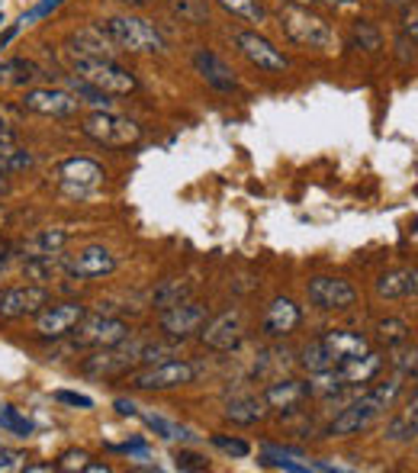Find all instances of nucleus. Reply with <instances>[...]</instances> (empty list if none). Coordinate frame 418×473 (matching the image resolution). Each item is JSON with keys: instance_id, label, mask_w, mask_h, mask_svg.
I'll return each mask as SVG.
<instances>
[{"instance_id": "72a5a7b5", "label": "nucleus", "mask_w": 418, "mask_h": 473, "mask_svg": "<svg viewBox=\"0 0 418 473\" xmlns=\"http://www.w3.org/2000/svg\"><path fill=\"white\" fill-rule=\"evenodd\" d=\"M0 432L16 435V438H29L36 432V426L16 406H0Z\"/></svg>"}, {"instance_id": "6e6d98bb", "label": "nucleus", "mask_w": 418, "mask_h": 473, "mask_svg": "<svg viewBox=\"0 0 418 473\" xmlns=\"http://www.w3.org/2000/svg\"><path fill=\"white\" fill-rule=\"evenodd\" d=\"M7 193H10V181H7L4 174H0V197H7Z\"/></svg>"}, {"instance_id": "a19ab883", "label": "nucleus", "mask_w": 418, "mask_h": 473, "mask_svg": "<svg viewBox=\"0 0 418 473\" xmlns=\"http://www.w3.org/2000/svg\"><path fill=\"white\" fill-rule=\"evenodd\" d=\"M187 297V283H164V287L155 293V303L164 309V306H174V303H180V300Z\"/></svg>"}, {"instance_id": "f3484780", "label": "nucleus", "mask_w": 418, "mask_h": 473, "mask_svg": "<svg viewBox=\"0 0 418 473\" xmlns=\"http://www.w3.org/2000/svg\"><path fill=\"white\" fill-rule=\"evenodd\" d=\"M241 335H245L241 313H222L200 329V342L209 351H235L241 345Z\"/></svg>"}, {"instance_id": "680f3d73", "label": "nucleus", "mask_w": 418, "mask_h": 473, "mask_svg": "<svg viewBox=\"0 0 418 473\" xmlns=\"http://www.w3.org/2000/svg\"><path fill=\"white\" fill-rule=\"evenodd\" d=\"M0 23H4V7H0Z\"/></svg>"}, {"instance_id": "423d86ee", "label": "nucleus", "mask_w": 418, "mask_h": 473, "mask_svg": "<svg viewBox=\"0 0 418 473\" xmlns=\"http://www.w3.org/2000/svg\"><path fill=\"white\" fill-rule=\"evenodd\" d=\"M280 26L289 39L305 48H329L335 42V32H331L329 20L319 16L315 10L303 7V4H283Z\"/></svg>"}, {"instance_id": "c756f323", "label": "nucleus", "mask_w": 418, "mask_h": 473, "mask_svg": "<svg viewBox=\"0 0 418 473\" xmlns=\"http://www.w3.org/2000/svg\"><path fill=\"white\" fill-rule=\"evenodd\" d=\"M386 435L393 438V442H402V438H418V393L409 400V406L399 412V416L389 422Z\"/></svg>"}, {"instance_id": "2f4dec72", "label": "nucleus", "mask_w": 418, "mask_h": 473, "mask_svg": "<svg viewBox=\"0 0 418 473\" xmlns=\"http://www.w3.org/2000/svg\"><path fill=\"white\" fill-rule=\"evenodd\" d=\"M299 361H303V367L309 370V374H322V370L335 367V361H331V354L322 338H315V342H309V345L303 348V358H299Z\"/></svg>"}, {"instance_id": "9d476101", "label": "nucleus", "mask_w": 418, "mask_h": 473, "mask_svg": "<svg viewBox=\"0 0 418 473\" xmlns=\"http://www.w3.org/2000/svg\"><path fill=\"white\" fill-rule=\"evenodd\" d=\"M23 106L39 116H52V120H68L80 110V100L74 90L64 88H29L23 94Z\"/></svg>"}, {"instance_id": "473e14b6", "label": "nucleus", "mask_w": 418, "mask_h": 473, "mask_svg": "<svg viewBox=\"0 0 418 473\" xmlns=\"http://www.w3.org/2000/svg\"><path fill=\"white\" fill-rule=\"evenodd\" d=\"M138 418H142L145 426L152 428L155 435H161L164 442H184V438H190V432H187L184 426H177V422H171V418H164V416H152V412H138Z\"/></svg>"}, {"instance_id": "aec40b11", "label": "nucleus", "mask_w": 418, "mask_h": 473, "mask_svg": "<svg viewBox=\"0 0 418 473\" xmlns=\"http://www.w3.org/2000/svg\"><path fill=\"white\" fill-rule=\"evenodd\" d=\"M299 322H303L299 306L289 297H277L264 313V332L271 338H283V335H289V332H297Z\"/></svg>"}, {"instance_id": "cd10ccee", "label": "nucleus", "mask_w": 418, "mask_h": 473, "mask_svg": "<svg viewBox=\"0 0 418 473\" xmlns=\"http://www.w3.org/2000/svg\"><path fill=\"white\" fill-rule=\"evenodd\" d=\"M55 271H64V255H46V258H26L23 265V277L26 281H36V283H46L55 277Z\"/></svg>"}, {"instance_id": "864d4df0", "label": "nucleus", "mask_w": 418, "mask_h": 473, "mask_svg": "<svg viewBox=\"0 0 418 473\" xmlns=\"http://www.w3.org/2000/svg\"><path fill=\"white\" fill-rule=\"evenodd\" d=\"M116 4H122V7H148L155 0H116Z\"/></svg>"}, {"instance_id": "6e6552de", "label": "nucleus", "mask_w": 418, "mask_h": 473, "mask_svg": "<svg viewBox=\"0 0 418 473\" xmlns=\"http://www.w3.org/2000/svg\"><path fill=\"white\" fill-rule=\"evenodd\" d=\"M71 335L80 348H96V351H100V348H113V345L129 342V338H132V329H129V322L113 319V316L88 313L78 322V329H74Z\"/></svg>"}, {"instance_id": "8fccbe9b", "label": "nucleus", "mask_w": 418, "mask_h": 473, "mask_svg": "<svg viewBox=\"0 0 418 473\" xmlns=\"http://www.w3.org/2000/svg\"><path fill=\"white\" fill-rule=\"evenodd\" d=\"M113 406H116V412H120V416H138V406L132 400H122V396H120V400L113 402Z\"/></svg>"}, {"instance_id": "bb28decb", "label": "nucleus", "mask_w": 418, "mask_h": 473, "mask_svg": "<svg viewBox=\"0 0 418 473\" xmlns=\"http://www.w3.org/2000/svg\"><path fill=\"white\" fill-rule=\"evenodd\" d=\"M64 245H68V229H42V232L29 235L16 251L23 258H46V255H58Z\"/></svg>"}, {"instance_id": "79ce46f5", "label": "nucleus", "mask_w": 418, "mask_h": 473, "mask_svg": "<svg viewBox=\"0 0 418 473\" xmlns=\"http://www.w3.org/2000/svg\"><path fill=\"white\" fill-rule=\"evenodd\" d=\"M88 451H64L62 458H58L55 470H64V473H74V470H84L88 467Z\"/></svg>"}, {"instance_id": "052dcab7", "label": "nucleus", "mask_w": 418, "mask_h": 473, "mask_svg": "<svg viewBox=\"0 0 418 473\" xmlns=\"http://www.w3.org/2000/svg\"><path fill=\"white\" fill-rule=\"evenodd\" d=\"M4 251H10V245L4 239H0V255H4Z\"/></svg>"}, {"instance_id": "ea45409f", "label": "nucleus", "mask_w": 418, "mask_h": 473, "mask_svg": "<svg viewBox=\"0 0 418 473\" xmlns=\"http://www.w3.org/2000/svg\"><path fill=\"white\" fill-rule=\"evenodd\" d=\"M209 442L216 444L219 451H225V454H232V458H248V454H251V444L241 442V438H229V435H213Z\"/></svg>"}, {"instance_id": "c9c22d12", "label": "nucleus", "mask_w": 418, "mask_h": 473, "mask_svg": "<svg viewBox=\"0 0 418 473\" xmlns=\"http://www.w3.org/2000/svg\"><path fill=\"white\" fill-rule=\"evenodd\" d=\"M377 338L383 342L386 348H399V345H405V338H409V325H405L402 319H396V316L380 319L377 322Z\"/></svg>"}, {"instance_id": "f8f14e48", "label": "nucleus", "mask_w": 418, "mask_h": 473, "mask_svg": "<svg viewBox=\"0 0 418 473\" xmlns=\"http://www.w3.org/2000/svg\"><path fill=\"white\" fill-rule=\"evenodd\" d=\"M161 332L171 338H190L206 325V306L203 303H193V300H180L174 306H164L161 309V319H158Z\"/></svg>"}, {"instance_id": "4c0bfd02", "label": "nucleus", "mask_w": 418, "mask_h": 473, "mask_svg": "<svg viewBox=\"0 0 418 473\" xmlns=\"http://www.w3.org/2000/svg\"><path fill=\"white\" fill-rule=\"evenodd\" d=\"M71 90H74V94H78L80 104H90V106H96V110H106V106L113 104V100L104 94V90L90 88V84H84V80H80V78H74V80H71Z\"/></svg>"}, {"instance_id": "412c9836", "label": "nucleus", "mask_w": 418, "mask_h": 473, "mask_svg": "<svg viewBox=\"0 0 418 473\" xmlns=\"http://www.w3.org/2000/svg\"><path fill=\"white\" fill-rule=\"evenodd\" d=\"M380 367H383V358L377 351H364L357 358H351V361L335 364L331 370H335L338 380L345 386H357V384H370L380 374Z\"/></svg>"}, {"instance_id": "39448f33", "label": "nucleus", "mask_w": 418, "mask_h": 473, "mask_svg": "<svg viewBox=\"0 0 418 473\" xmlns=\"http://www.w3.org/2000/svg\"><path fill=\"white\" fill-rule=\"evenodd\" d=\"M80 132L104 148H129V145L142 142V126L113 110H94L90 116H84Z\"/></svg>"}, {"instance_id": "ddd939ff", "label": "nucleus", "mask_w": 418, "mask_h": 473, "mask_svg": "<svg viewBox=\"0 0 418 473\" xmlns=\"http://www.w3.org/2000/svg\"><path fill=\"white\" fill-rule=\"evenodd\" d=\"M235 46H238V52L255 64L257 72L280 74L289 68V58L283 55L271 39H264L261 32H238V36H235Z\"/></svg>"}, {"instance_id": "37998d69", "label": "nucleus", "mask_w": 418, "mask_h": 473, "mask_svg": "<svg viewBox=\"0 0 418 473\" xmlns=\"http://www.w3.org/2000/svg\"><path fill=\"white\" fill-rule=\"evenodd\" d=\"M174 460H177V470H206L209 467V460L203 454H196V451H180Z\"/></svg>"}, {"instance_id": "bf43d9fd", "label": "nucleus", "mask_w": 418, "mask_h": 473, "mask_svg": "<svg viewBox=\"0 0 418 473\" xmlns=\"http://www.w3.org/2000/svg\"><path fill=\"white\" fill-rule=\"evenodd\" d=\"M389 4H399V7H409V4H415V0H389Z\"/></svg>"}, {"instance_id": "09e8293b", "label": "nucleus", "mask_w": 418, "mask_h": 473, "mask_svg": "<svg viewBox=\"0 0 418 473\" xmlns=\"http://www.w3.org/2000/svg\"><path fill=\"white\" fill-rule=\"evenodd\" d=\"M402 30H405V36H412L418 42V7H412V4L402 13Z\"/></svg>"}, {"instance_id": "de8ad7c7", "label": "nucleus", "mask_w": 418, "mask_h": 473, "mask_svg": "<svg viewBox=\"0 0 418 473\" xmlns=\"http://www.w3.org/2000/svg\"><path fill=\"white\" fill-rule=\"evenodd\" d=\"M393 364L402 370V374H418V348H412V351H399L393 358Z\"/></svg>"}, {"instance_id": "b1692460", "label": "nucleus", "mask_w": 418, "mask_h": 473, "mask_svg": "<svg viewBox=\"0 0 418 473\" xmlns=\"http://www.w3.org/2000/svg\"><path fill=\"white\" fill-rule=\"evenodd\" d=\"M42 78L46 72L32 58H4L0 62V88H29Z\"/></svg>"}, {"instance_id": "5701e85b", "label": "nucleus", "mask_w": 418, "mask_h": 473, "mask_svg": "<svg viewBox=\"0 0 418 473\" xmlns=\"http://www.w3.org/2000/svg\"><path fill=\"white\" fill-rule=\"evenodd\" d=\"M377 297H383V300L418 297V267H396V271H386L377 281Z\"/></svg>"}, {"instance_id": "dca6fc26", "label": "nucleus", "mask_w": 418, "mask_h": 473, "mask_svg": "<svg viewBox=\"0 0 418 473\" xmlns=\"http://www.w3.org/2000/svg\"><path fill=\"white\" fill-rule=\"evenodd\" d=\"M120 46L106 36L100 26H80L74 30L68 39H64V55H78V58H116Z\"/></svg>"}, {"instance_id": "a878e982", "label": "nucleus", "mask_w": 418, "mask_h": 473, "mask_svg": "<svg viewBox=\"0 0 418 473\" xmlns=\"http://www.w3.org/2000/svg\"><path fill=\"white\" fill-rule=\"evenodd\" d=\"M267 416V402L264 396H235V400L225 402V418L232 422V426H241V428H248V426H257L261 418Z\"/></svg>"}, {"instance_id": "603ef678", "label": "nucleus", "mask_w": 418, "mask_h": 473, "mask_svg": "<svg viewBox=\"0 0 418 473\" xmlns=\"http://www.w3.org/2000/svg\"><path fill=\"white\" fill-rule=\"evenodd\" d=\"M16 32H20V23H13V26H10V30H7V32H4V36H0V48L7 46V42H10V39H13Z\"/></svg>"}, {"instance_id": "a211bd4d", "label": "nucleus", "mask_w": 418, "mask_h": 473, "mask_svg": "<svg viewBox=\"0 0 418 473\" xmlns=\"http://www.w3.org/2000/svg\"><path fill=\"white\" fill-rule=\"evenodd\" d=\"M305 293H309V303L319 309H347L357 300L351 283L338 281V277H313L305 283Z\"/></svg>"}, {"instance_id": "3c124183", "label": "nucleus", "mask_w": 418, "mask_h": 473, "mask_svg": "<svg viewBox=\"0 0 418 473\" xmlns=\"http://www.w3.org/2000/svg\"><path fill=\"white\" fill-rule=\"evenodd\" d=\"M13 142H16V129L0 120V145H13Z\"/></svg>"}, {"instance_id": "4be33fe9", "label": "nucleus", "mask_w": 418, "mask_h": 473, "mask_svg": "<svg viewBox=\"0 0 418 473\" xmlns=\"http://www.w3.org/2000/svg\"><path fill=\"white\" fill-rule=\"evenodd\" d=\"M309 396V384L303 380H277L264 390V402L277 412H297Z\"/></svg>"}, {"instance_id": "c85d7f7f", "label": "nucleus", "mask_w": 418, "mask_h": 473, "mask_svg": "<svg viewBox=\"0 0 418 473\" xmlns=\"http://www.w3.org/2000/svg\"><path fill=\"white\" fill-rule=\"evenodd\" d=\"M32 152L23 148V145H0V174L4 177H13V174H23V171L32 168Z\"/></svg>"}, {"instance_id": "1a4fd4ad", "label": "nucleus", "mask_w": 418, "mask_h": 473, "mask_svg": "<svg viewBox=\"0 0 418 473\" xmlns=\"http://www.w3.org/2000/svg\"><path fill=\"white\" fill-rule=\"evenodd\" d=\"M88 316V306L80 303H55V306H46L42 313H36V335L42 342H58V338H68L78 322Z\"/></svg>"}, {"instance_id": "9b49d317", "label": "nucleus", "mask_w": 418, "mask_h": 473, "mask_svg": "<svg viewBox=\"0 0 418 473\" xmlns=\"http://www.w3.org/2000/svg\"><path fill=\"white\" fill-rule=\"evenodd\" d=\"M48 290L42 283H23V287L0 290V319H26V316L42 313L48 306Z\"/></svg>"}, {"instance_id": "0eeeda50", "label": "nucleus", "mask_w": 418, "mask_h": 473, "mask_svg": "<svg viewBox=\"0 0 418 473\" xmlns=\"http://www.w3.org/2000/svg\"><path fill=\"white\" fill-rule=\"evenodd\" d=\"M196 377V367L190 361H158L148 364L145 370L129 377V386L145 390V393H164V390H177V386L193 384Z\"/></svg>"}, {"instance_id": "7c9ffc66", "label": "nucleus", "mask_w": 418, "mask_h": 473, "mask_svg": "<svg viewBox=\"0 0 418 473\" xmlns=\"http://www.w3.org/2000/svg\"><path fill=\"white\" fill-rule=\"evenodd\" d=\"M171 16H177L180 23L200 26L209 20V4L206 0H168Z\"/></svg>"}, {"instance_id": "a18cd8bd", "label": "nucleus", "mask_w": 418, "mask_h": 473, "mask_svg": "<svg viewBox=\"0 0 418 473\" xmlns=\"http://www.w3.org/2000/svg\"><path fill=\"white\" fill-rule=\"evenodd\" d=\"M55 400L64 402V406H74V410H90L94 406V400L84 393H71V390H55Z\"/></svg>"}, {"instance_id": "7ed1b4c3", "label": "nucleus", "mask_w": 418, "mask_h": 473, "mask_svg": "<svg viewBox=\"0 0 418 473\" xmlns=\"http://www.w3.org/2000/svg\"><path fill=\"white\" fill-rule=\"evenodd\" d=\"M68 68H71V78H80L90 88L104 90L106 97H122L138 90L136 74L122 68L116 58H78L68 55Z\"/></svg>"}, {"instance_id": "393cba45", "label": "nucleus", "mask_w": 418, "mask_h": 473, "mask_svg": "<svg viewBox=\"0 0 418 473\" xmlns=\"http://www.w3.org/2000/svg\"><path fill=\"white\" fill-rule=\"evenodd\" d=\"M322 342H325V348H329L331 361H335V364L351 361V358H357V354L370 351V342H367V338L357 335V332H345V329L325 332V335H322Z\"/></svg>"}, {"instance_id": "5fc2aeb1", "label": "nucleus", "mask_w": 418, "mask_h": 473, "mask_svg": "<svg viewBox=\"0 0 418 473\" xmlns=\"http://www.w3.org/2000/svg\"><path fill=\"white\" fill-rule=\"evenodd\" d=\"M84 470H90V473H110V464H88Z\"/></svg>"}, {"instance_id": "f03ea898", "label": "nucleus", "mask_w": 418, "mask_h": 473, "mask_svg": "<svg viewBox=\"0 0 418 473\" xmlns=\"http://www.w3.org/2000/svg\"><path fill=\"white\" fill-rule=\"evenodd\" d=\"M399 377L386 380V384H377L373 390H367V393L361 396L357 402H351L347 410H341L335 418H331L329 426V435H354V432H364V428L373 422V418L383 416L389 406H393V400L399 396Z\"/></svg>"}, {"instance_id": "6ab92c4d", "label": "nucleus", "mask_w": 418, "mask_h": 473, "mask_svg": "<svg viewBox=\"0 0 418 473\" xmlns=\"http://www.w3.org/2000/svg\"><path fill=\"white\" fill-rule=\"evenodd\" d=\"M193 68H196V74H200L213 90L232 94V90L238 88L232 68H229L216 52H209V48H196V52H193Z\"/></svg>"}, {"instance_id": "f704fd0d", "label": "nucleus", "mask_w": 418, "mask_h": 473, "mask_svg": "<svg viewBox=\"0 0 418 473\" xmlns=\"http://www.w3.org/2000/svg\"><path fill=\"white\" fill-rule=\"evenodd\" d=\"M216 4L229 16L245 20V23H261V20H264V7H261V0H216Z\"/></svg>"}, {"instance_id": "c03bdc74", "label": "nucleus", "mask_w": 418, "mask_h": 473, "mask_svg": "<svg viewBox=\"0 0 418 473\" xmlns=\"http://www.w3.org/2000/svg\"><path fill=\"white\" fill-rule=\"evenodd\" d=\"M16 470H26L23 451H0V473H16Z\"/></svg>"}, {"instance_id": "4468645a", "label": "nucleus", "mask_w": 418, "mask_h": 473, "mask_svg": "<svg viewBox=\"0 0 418 473\" xmlns=\"http://www.w3.org/2000/svg\"><path fill=\"white\" fill-rule=\"evenodd\" d=\"M52 174H55V184L64 187L68 193H88L106 177L104 168L90 158H64L58 161Z\"/></svg>"}, {"instance_id": "13d9d810", "label": "nucleus", "mask_w": 418, "mask_h": 473, "mask_svg": "<svg viewBox=\"0 0 418 473\" xmlns=\"http://www.w3.org/2000/svg\"><path fill=\"white\" fill-rule=\"evenodd\" d=\"M283 4H303V7H309L313 0H283Z\"/></svg>"}, {"instance_id": "49530a36", "label": "nucleus", "mask_w": 418, "mask_h": 473, "mask_svg": "<svg viewBox=\"0 0 418 473\" xmlns=\"http://www.w3.org/2000/svg\"><path fill=\"white\" fill-rule=\"evenodd\" d=\"M62 4H64V0H39V4H36L29 13H23V20H20V23H32V20H42V16H48L52 10L62 7Z\"/></svg>"}, {"instance_id": "20e7f679", "label": "nucleus", "mask_w": 418, "mask_h": 473, "mask_svg": "<svg viewBox=\"0 0 418 473\" xmlns=\"http://www.w3.org/2000/svg\"><path fill=\"white\" fill-rule=\"evenodd\" d=\"M100 30L110 36L122 52H164L168 42L161 36V30L142 16L120 13V16H106L100 20Z\"/></svg>"}, {"instance_id": "4d7b16f0", "label": "nucleus", "mask_w": 418, "mask_h": 473, "mask_svg": "<svg viewBox=\"0 0 418 473\" xmlns=\"http://www.w3.org/2000/svg\"><path fill=\"white\" fill-rule=\"evenodd\" d=\"M325 4H329V7H351L354 0H325Z\"/></svg>"}, {"instance_id": "58836bf2", "label": "nucleus", "mask_w": 418, "mask_h": 473, "mask_svg": "<svg viewBox=\"0 0 418 473\" xmlns=\"http://www.w3.org/2000/svg\"><path fill=\"white\" fill-rule=\"evenodd\" d=\"M354 42L361 48H367V52H377L380 48V30L370 20H357L354 23Z\"/></svg>"}, {"instance_id": "2eb2a0df", "label": "nucleus", "mask_w": 418, "mask_h": 473, "mask_svg": "<svg viewBox=\"0 0 418 473\" xmlns=\"http://www.w3.org/2000/svg\"><path fill=\"white\" fill-rule=\"evenodd\" d=\"M116 271V255L104 245H88L78 255L64 258V274H71L78 281H96V277H110Z\"/></svg>"}, {"instance_id": "f257e3e1", "label": "nucleus", "mask_w": 418, "mask_h": 473, "mask_svg": "<svg viewBox=\"0 0 418 473\" xmlns=\"http://www.w3.org/2000/svg\"><path fill=\"white\" fill-rule=\"evenodd\" d=\"M168 348L164 345H152V342H122V345L113 348H100L94 358H84L80 364V374L96 380H110V377H122L136 364H155V358H164Z\"/></svg>"}, {"instance_id": "e433bc0d", "label": "nucleus", "mask_w": 418, "mask_h": 473, "mask_svg": "<svg viewBox=\"0 0 418 473\" xmlns=\"http://www.w3.org/2000/svg\"><path fill=\"white\" fill-rule=\"evenodd\" d=\"M289 454H293V451L267 444V448L261 451V464H264V467H280V470H309V467H313V464H297V460H289Z\"/></svg>"}]
</instances>
